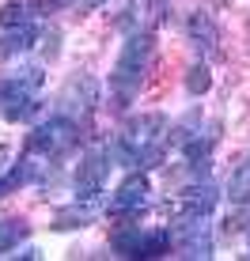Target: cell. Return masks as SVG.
Segmentation results:
<instances>
[{
	"mask_svg": "<svg viewBox=\"0 0 250 261\" xmlns=\"http://www.w3.org/2000/svg\"><path fill=\"white\" fill-rule=\"evenodd\" d=\"M246 246H250V235H246Z\"/></svg>",
	"mask_w": 250,
	"mask_h": 261,
	"instance_id": "obj_15",
	"label": "cell"
},
{
	"mask_svg": "<svg viewBox=\"0 0 250 261\" xmlns=\"http://www.w3.org/2000/svg\"><path fill=\"white\" fill-rule=\"evenodd\" d=\"M42 31L34 23H23V27H8L4 38H0V65H8V61H19L27 57L34 46H38Z\"/></svg>",
	"mask_w": 250,
	"mask_h": 261,
	"instance_id": "obj_7",
	"label": "cell"
},
{
	"mask_svg": "<svg viewBox=\"0 0 250 261\" xmlns=\"http://www.w3.org/2000/svg\"><path fill=\"white\" fill-rule=\"evenodd\" d=\"M76 0H34V12L38 15H53V12H65V8H72Z\"/></svg>",
	"mask_w": 250,
	"mask_h": 261,
	"instance_id": "obj_14",
	"label": "cell"
},
{
	"mask_svg": "<svg viewBox=\"0 0 250 261\" xmlns=\"http://www.w3.org/2000/svg\"><path fill=\"white\" fill-rule=\"evenodd\" d=\"M80 144V125L68 114H53L49 121L34 125V133L27 137V151L38 159H61Z\"/></svg>",
	"mask_w": 250,
	"mask_h": 261,
	"instance_id": "obj_4",
	"label": "cell"
},
{
	"mask_svg": "<svg viewBox=\"0 0 250 261\" xmlns=\"http://www.w3.org/2000/svg\"><path fill=\"white\" fill-rule=\"evenodd\" d=\"M95 204H99V201H72L68 208L57 212V223H53V227H57V231L87 227V223H91V216H95Z\"/></svg>",
	"mask_w": 250,
	"mask_h": 261,
	"instance_id": "obj_9",
	"label": "cell"
},
{
	"mask_svg": "<svg viewBox=\"0 0 250 261\" xmlns=\"http://www.w3.org/2000/svg\"><path fill=\"white\" fill-rule=\"evenodd\" d=\"M0 155H4V151H0Z\"/></svg>",
	"mask_w": 250,
	"mask_h": 261,
	"instance_id": "obj_17",
	"label": "cell"
},
{
	"mask_svg": "<svg viewBox=\"0 0 250 261\" xmlns=\"http://www.w3.org/2000/svg\"><path fill=\"white\" fill-rule=\"evenodd\" d=\"M163 140H167V118L163 114H140V118H129L125 129L114 137L110 155L121 167H156L163 159Z\"/></svg>",
	"mask_w": 250,
	"mask_h": 261,
	"instance_id": "obj_2",
	"label": "cell"
},
{
	"mask_svg": "<svg viewBox=\"0 0 250 261\" xmlns=\"http://www.w3.org/2000/svg\"><path fill=\"white\" fill-rule=\"evenodd\" d=\"M27 235H31V223L27 220H0V254L15 250Z\"/></svg>",
	"mask_w": 250,
	"mask_h": 261,
	"instance_id": "obj_11",
	"label": "cell"
},
{
	"mask_svg": "<svg viewBox=\"0 0 250 261\" xmlns=\"http://www.w3.org/2000/svg\"><path fill=\"white\" fill-rule=\"evenodd\" d=\"M209 87H212L209 68H205V65H193V68H190V91H193V95H205Z\"/></svg>",
	"mask_w": 250,
	"mask_h": 261,
	"instance_id": "obj_13",
	"label": "cell"
},
{
	"mask_svg": "<svg viewBox=\"0 0 250 261\" xmlns=\"http://www.w3.org/2000/svg\"><path fill=\"white\" fill-rule=\"evenodd\" d=\"M228 197H231V204H250V155L235 167V174L228 182Z\"/></svg>",
	"mask_w": 250,
	"mask_h": 261,
	"instance_id": "obj_10",
	"label": "cell"
},
{
	"mask_svg": "<svg viewBox=\"0 0 250 261\" xmlns=\"http://www.w3.org/2000/svg\"><path fill=\"white\" fill-rule=\"evenodd\" d=\"M91 4H99V0H91Z\"/></svg>",
	"mask_w": 250,
	"mask_h": 261,
	"instance_id": "obj_16",
	"label": "cell"
},
{
	"mask_svg": "<svg viewBox=\"0 0 250 261\" xmlns=\"http://www.w3.org/2000/svg\"><path fill=\"white\" fill-rule=\"evenodd\" d=\"M152 57H156V38L148 31H133L125 38L114 68H110V102L118 110H125L140 95V87L148 80V68H152Z\"/></svg>",
	"mask_w": 250,
	"mask_h": 261,
	"instance_id": "obj_1",
	"label": "cell"
},
{
	"mask_svg": "<svg viewBox=\"0 0 250 261\" xmlns=\"http://www.w3.org/2000/svg\"><path fill=\"white\" fill-rule=\"evenodd\" d=\"M23 23H31V4L27 0H8L4 8H0V27H23Z\"/></svg>",
	"mask_w": 250,
	"mask_h": 261,
	"instance_id": "obj_12",
	"label": "cell"
},
{
	"mask_svg": "<svg viewBox=\"0 0 250 261\" xmlns=\"http://www.w3.org/2000/svg\"><path fill=\"white\" fill-rule=\"evenodd\" d=\"M34 159H38V155H31V151H27L19 163H12V170L0 178V201H4L8 193H15V190H23V186L34 182V174H38V163H34Z\"/></svg>",
	"mask_w": 250,
	"mask_h": 261,
	"instance_id": "obj_8",
	"label": "cell"
},
{
	"mask_svg": "<svg viewBox=\"0 0 250 261\" xmlns=\"http://www.w3.org/2000/svg\"><path fill=\"white\" fill-rule=\"evenodd\" d=\"M148 204H152V182L144 174H133V178H125L118 186V193L106 201V212L125 220V216H140Z\"/></svg>",
	"mask_w": 250,
	"mask_h": 261,
	"instance_id": "obj_6",
	"label": "cell"
},
{
	"mask_svg": "<svg viewBox=\"0 0 250 261\" xmlns=\"http://www.w3.org/2000/svg\"><path fill=\"white\" fill-rule=\"evenodd\" d=\"M42 84H46V68L34 65V61H15L8 72H0V118L8 121H23L34 114L42 95Z\"/></svg>",
	"mask_w": 250,
	"mask_h": 261,
	"instance_id": "obj_3",
	"label": "cell"
},
{
	"mask_svg": "<svg viewBox=\"0 0 250 261\" xmlns=\"http://www.w3.org/2000/svg\"><path fill=\"white\" fill-rule=\"evenodd\" d=\"M110 159H114L110 148H103V144H95V148L80 159L76 178H72L76 201H99V193H103V186H106V174H110Z\"/></svg>",
	"mask_w": 250,
	"mask_h": 261,
	"instance_id": "obj_5",
	"label": "cell"
}]
</instances>
